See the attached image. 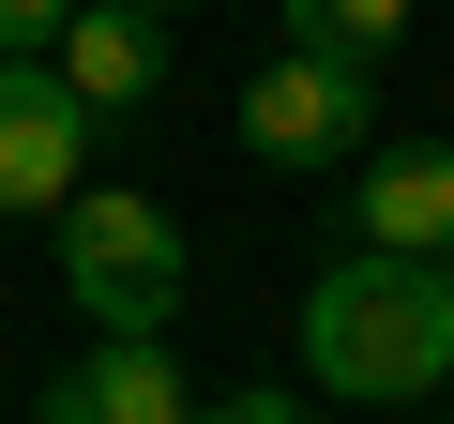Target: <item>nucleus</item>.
<instances>
[{"label":"nucleus","instance_id":"6e6552de","mask_svg":"<svg viewBox=\"0 0 454 424\" xmlns=\"http://www.w3.org/2000/svg\"><path fill=\"white\" fill-rule=\"evenodd\" d=\"M288 46H318V61H394V46H409V0H288Z\"/></svg>","mask_w":454,"mask_h":424},{"label":"nucleus","instance_id":"39448f33","mask_svg":"<svg viewBox=\"0 0 454 424\" xmlns=\"http://www.w3.org/2000/svg\"><path fill=\"white\" fill-rule=\"evenodd\" d=\"M46 424H197V379H182L167 334H91L46 379Z\"/></svg>","mask_w":454,"mask_h":424},{"label":"nucleus","instance_id":"9b49d317","mask_svg":"<svg viewBox=\"0 0 454 424\" xmlns=\"http://www.w3.org/2000/svg\"><path fill=\"white\" fill-rule=\"evenodd\" d=\"M137 16H197V0H137Z\"/></svg>","mask_w":454,"mask_h":424},{"label":"nucleus","instance_id":"1a4fd4ad","mask_svg":"<svg viewBox=\"0 0 454 424\" xmlns=\"http://www.w3.org/2000/svg\"><path fill=\"white\" fill-rule=\"evenodd\" d=\"M197 424H318V394H288V379H258V394H212Z\"/></svg>","mask_w":454,"mask_h":424},{"label":"nucleus","instance_id":"f03ea898","mask_svg":"<svg viewBox=\"0 0 454 424\" xmlns=\"http://www.w3.org/2000/svg\"><path fill=\"white\" fill-rule=\"evenodd\" d=\"M46 228H61V288H76V318H106V334H167V318H182V212H167V197H137V182H76Z\"/></svg>","mask_w":454,"mask_h":424},{"label":"nucleus","instance_id":"423d86ee","mask_svg":"<svg viewBox=\"0 0 454 424\" xmlns=\"http://www.w3.org/2000/svg\"><path fill=\"white\" fill-rule=\"evenodd\" d=\"M46 61L76 76V106H91V122H137V106L167 91V16H137V0H76Z\"/></svg>","mask_w":454,"mask_h":424},{"label":"nucleus","instance_id":"9d476101","mask_svg":"<svg viewBox=\"0 0 454 424\" xmlns=\"http://www.w3.org/2000/svg\"><path fill=\"white\" fill-rule=\"evenodd\" d=\"M61 16H76V0H0V61H46V46H61Z\"/></svg>","mask_w":454,"mask_h":424},{"label":"nucleus","instance_id":"0eeeda50","mask_svg":"<svg viewBox=\"0 0 454 424\" xmlns=\"http://www.w3.org/2000/svg\"><path fill=\"white\" fill-rule=\"evenodd\" d=\"M348 228H364L379 258H454V152H364Z\"/></svg>","mask_w":454,"mask_h":424},{"label":"nucleus","instance_id":"7ed1b4c3","mask_svg":"<svg viewBox=\"0 0 454 424\" xmlns=\"http://www.w3.org/2000/svg\"><path fill=\"white\" fill-rule=\"evenodd\" d=\"M243 152H258V167H364V152H379V61L273 46V61L243 76Z\"/></svg>","mask_w":454,"mask_h":424},{"label":"nucleus","instance_id":"20e7f679","mask_svg":"<svg viewBox=\"0 0 454 424\" xmlns=\"http://www.w3.org/2000/svg\"><path fill=\"white\" fill-rule=\"evenodd\" d=\"M91 182V106L61 61H0V212H61Z\"/></svg>","mask_w":454,"mask_h":424},{"label":"nucleus","instance_id":"f257e3e1","mask_svg":"<svg viewBox=\"0 0 454 424\" xmlns=\"http://www.w3.org/2000/svg\"><path fill=\"white\" fill-rule=\"evenodd\" d=\"M288 349H303V394L424 409V394L454 379V258H379V243H348V258L303 288Z\"/></svg>","mask_w":454,"mask_h":424}]
</instances>
